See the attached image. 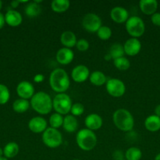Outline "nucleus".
<instances>
[{"mask_svg": "<svg viewBox=\"0 0 160 160\" xmlns=\"http://www.w3.org/2000/svg\"><path fill=\"white\" fill-rule=\"evenodd\" d=\"M10 98V92L6 85L0 84V105H5Z\"/></svg>", "mask_w": 160, "mask_h": 160, "instance_id": "obj_32", "label": "nucleus"}, {"mask_svg": "<svg viewBox=\"0 0 160 160\" xmlns=\"http://www.w3.org/2000/svg\"><path fill=\"white\" fill-rule=\"evenodd\" d=\"M3 148H0V157H3Z\"/></svg>", "mask_w": 160, "mask_h": 160, "instance_id": "obj_41", "label": "nucleus"}, {"mask_svg": "<svg viewBox=\"0 0 160 160\" xmlns=\"http://www.w3.org/2000/svg\"><path fill=\"white\" fill-rule=\"evenodd\" d=\"M155 115L160 117V104L157 105L155 108Z\"/></svg>", "mask_w": 160, "mask_h": 160, "instance_id": "obj_39", "label": "nucleus"}, {"mask_svg": "<svg viewBox=\"0 0 160 160\" xmlns=\"http://www.w3.org/2000/svg\"><path fill=\"white\" fill-rule=\"evenodd\" d=\"M77 49L79 52H86L89 49V43L87 40L84 38H81L77 41L76 45H75Z\"/></svg>", "mask_w": 160, "mask_h": 160, "instance_id": "obj_34", "label": "nucleus"}, {"mask_svg": "<svg viewBox=\"0 0 160 160\" xmlns=\"http://www.w3.org/2000/svg\"><path fill=\"white\" fill-rule=\"evenodd\" d=\"M107 92L114 98H120L125 93V85L122 81L118 78L108 79L105 84Z\"/></svg>", "mask_w": 160, "mask_h": 160, "instance_id": "obj_8", "label": "nucleus"}, {"mask_svg": "<svg viewBox=\"0 0 160 160\" xmlns=\"http://www.w3.org/2000/svg\"><path fill=\"white\" fill-rule=\"evenodd\" d=\"M48 123L42 117H34L28 122V128L35 134H42L48 128Z\"/></svg>", "mask_w": 160, "mask_h": 160, "instance_id": "obj_13", "label": "nucleus"}, {"mask_svg": "<svg viewBox=\"0 0 160 160\" xmlns=\"http://www.w3.org/2000/svg\"><path fill=\"white\" fill-rule=\"evenodd\" d=\"M158 3L156 0H141L139 7L141 12L147 16H152L157 12Z\"/></svg>", "mask_w": 160, "mask_h": 160, "instance_id": "obj_18", "label": "nucleus"}, {"mask_svg": "<svg viewBox=\"0 0 160 160\" xmlns=\"http://www.w3.org/2000/svg\"><path fill=\"white\" fill-rule=\"evenodd\" d=\"M72 160H81V159H72Z\"/></svg>", "mask_w": 160, "mask_h": 160, "instance_id": "obj_44", "label": "nucleus"}, {"mask_svg": "<svg viewBox=\"0 0 160 160\" xmlns=\"http://www.w3.org/2000/svg\"><path fill=\"white\" fill-rule=\"evenodd\" d=\"M85 112V107L82 103L75 102L72 104V108H71L70 112L74 117H79L83 115Z\"/></svg>", "mask_w": 160, "mask_h": 160, "instance_id": "obj_33", "label": "nucleus"}, {"mask_svg": "<svg viewBox=\"0 0 160 160\" xmlns=\"http://www.w3.org/2000/svg\"><path fill=\"white\" fill-rule=\"evenodd\" d=\"M122 160H125V159H122Z\"/></svg>", "mask_w": 160, "mask_h": 160, "instance_id": "obj_45", "label": "nucleus"}, {"mask_svg": "<svg viewBox=\"0 0 160 160\" xmlns=\"http://www.w3.org/2000/svg\"><path fill=\"white\" fill-rule=\"evenodd\" d=\"M72 104V98L66 93L56 94L53 98V109L55 112L62 116H66L70 112Z\"/></svg>", "mask_w": 160, "mask_h": 160, "instance_id": "obj_5", "label": "nucleus"}, {"mask_svg": "<svg viewBox=\"0 0 160 160\" xmlns=\"http://www.w3.org/2000/svg\"><path fill=\"white\" fill-rule=\"evenodd\" d=\"M84 123L86 128L94 131L101 128L103 125V119L98 114L90 113L85 118Z\"/></svg>", "mask_w": 160, "mask_h": 160, "instance_id": "obj_17", "label": "nucleus"}, {"mask_svg": "<svg viewBox=\"0 0 160 160\" xmlns=\"http://www.w3.org/2000/svg\"><path fill=\"white\" fill-rule=\"evenodd\" d=\"M110 17L115 23H125L130 18V14L125 8L122 6H115L111 9L110 12Z\"/></svg>", "mask_w": 160, "mask_h": 160, "instance_id": "obj_14", "label": "nucleus"}, {"mask_svg": "<svg viewBox=\"0 0 160 160\" xmlns=\"http://www.w3.org/2000/svg\"><path fill=\"white\" fill-rule=\"evenodd\" d=\"M63 128L64 131L67 133H74L77 131L78 128V120L75 117L71 115H66L64 117V122H63Z\"/></svg>", "mask_w": 160, "mask_h": 160, "instance_id": "obj_20", "label": "nucleus"}, {"mask_svg": "<svg viewBox=\"0 0 160 160\" xmlns=\"http://www.w3.org/2000/svg\"><path fill=\"white\" fill-rule=\"evenodd\" d=\"M112 118L115 126L121 131L129 132L133 129L134 118L131 112L127 109H117L113 113Z\"/></svg>", "mask_w": 160, "mask_h": 160, "instance_id": "obj_3", "label": "nucleus"}, {"mask_svg": "<svg viewBox=\"0 0 160 160\" xmlns=\"http://www.w3.org/2000/svg\"><path fill=\"white\" fill-rule=\"evenodd\" d=\"M42 142L50 148H56L61 146L63 142L62 134L58 129L48 128L42 134Z\"/></svg>", "mask_w": 160, "mask_h": 160, "instance_id": "obj_7", "label": "nucleus"}, {"mask_svg": "<svg viewBox=\"0 0 160 160\" xmlns=\"http://www.w3.org/2000/svg\"><path fill=\"white\" fill-rule=\"evenodd\" d=\"M20 148L17 142H8L3 148V156L6 159H13L18 155Z\"/></svg>", "mask_w": 160, "mask_h": 160, "instance_id": "obj_22", "label": "nucleus"}, {"mask_svg": "<svg viewBox=\"0 0 160 160\" xmlns=\"http://www.w3.org/2000/svg\"><path fill=\"white\" fill-rule=\"evenodd\" d=\"M63 122H64V117L57 112L51 114L49 119V123L50 125V128L58 129L63 126Z\"/></svg>", "mask_w": 160, "mask_h": 160, "instance_id": "obj_29", "label": "nucleus"}, {"mask_svg": "<svg viewBox=\"0 0 160 160\" xmlns=\"http://www.w3.org/2000/svg\"><path fill=\"white\" fill-rule=\"evenodd\" d=\"M89 80L91 84H93V85L102 86L106 84L107 81H108V78H107L106 75L103 72L96 70V71L92 72L90 73Z\"/></svg>", "mask_w": 160, "mask_h": 160, "instance_id": "obj_23", "label": "nucleus"}, {"mask_svg": "<svg viewBox=\"0 0 160 160\" xmlns=\"http://www.w3.org/2000/svg\"><path fill=\"white\" fill-rule=\"evenodd\" d=\"M108 54L110 56V58L113 60L118 59V58L122 57L125 55L123 45L120 43H114L110 47L109 52H108Z\"/></svg>", "mask_w": 160, "mask_h": 160, "instance_id": "obj_27", "label": "nucleus"}, {"mask_svg": "<svg viewBox=\"0 0 160 160\" xmlns=\"http://www.w3.org/2000/svg\"><path fill=\"white\" fill-rule=\"evenodd\" d=\"M0 160H8V159H6L4 156H3V157H0Z\"/></svg>", "mask_w": 160, "mask_h": 160, "instance_id": "obj_43", "label": "nucleus"}, {"mask_svg": "<svg viewBox=\"0 0 160 160\" xmlns=\"http://www.w3.org/2000/svg\"><path fill=\"white\" fill-rule=\"evenodd\" d=\"M44 80H45V76L42 73H38V74L35 75V77L33 78V81L35 83H38V84L43 82Z\"/></svg>", "mask_w": 160, "mask_h": 160, "instance_id": "obj_36", "label": "nucleus"}, {"mask_svg": "<svg viewBox=\"0 0 160 160\" xmlns=\"http://www.w3.org/2000/svg\"><path fill=\"white\" fill-rule=\"evenodd\" d=\"M151 21L155 26L160 27V12H156L151 16Z\"/></svg>", "mask_w": 160, "mask_h": 160, "instance_id": "obj_35", "label": "nucleus"}, {"mask_svg": "<svg viewBox=\"0 0 160 160\" xmlns=\"http://www.w3.org/2000/svg\"><path fill=\"white\" fill-rule=\"evenodd\" d=\"M125 160H141L142 152L137 147H130L125 152Z\"/></svg>", "mask_w": 160, "mask_h": 160, "instance_id": "obj_28", "label": "nucleus"}, {"mask_svg": "<svg viewBox=\"0 0 160 160\" xmlns=\"http://www.w3.org/2000/svg\"><path fill=\"white\" fill-rule=\"evenodd\" d=\"M5 21L9 27L17 28L23 22V17L21 13L16 9H9L5 14Z\"/></svg>", "mask_w": 160, "mask_h": 160, "instance_id": "obj_16", "label": "nucleus"}, {"mask_svg": "<svg viewBox=\"0 0 160 160\" xmlns=\"http://www.w3.org/2000/svg\"><path fill=\"white\" fill-rule=\"evenodd\" d=\"M113 63L116 69L121 71H125L130 67V62L126 57L122 56V57L118 58V59L113 60Z\"/></svg>", "mask_w": 160, "mask_h": 160, "instance_id": "obj_30", "label": "nucleus"}, {"mask_svg": "<svg viewBox=\"0 0 160 160\" xmlns=\"http://www.w3.org/2000/svg\"><path fill=\"white\" fill-rule=\"evenodd\" d=\"M60 40H61V43L62 44L64 48H71V49L76 45L77 41H78L76 35L72 31H64L61 34Z\"/></svg>", "mask_w": 160, "mask_h": 160, "instance_id": "obj_19", "label": "nucleus"}, {"mask_svg": "<svg viewBox=\"0 0 160 160\" xmlns=\"http://www.w3.org/2000/svg\"><path fill=\"white\" fill-rule=\"evenodd\" d=\"M125 30L132 38H138L144 34L145 24L142 19L137 16H132L125 22Z\"/></svg>", "mask_w": 160, "mask_h": 160, "instance_id": "obj_6", "label": "nucleus"}, {"mask_svg": "<svg viewBox=\"0 0 160 160\" xmlns=\"http://www.w3.org/2000/svg\"><path fill=\"white\" fill-rule=\"evenodd\" d=\"M154 160H160V152L158 153V154L155 156V159H154Z\"/></svg>", "mask_w": 160, "mask_h": 160, "instance_id": "obj_40", "label": "nucleus"}, {"mask_svg": "<svg viewBox=\"0 0 160 160\" xmlns=\"http://www.w3.org/2000/svg\"><path fill=\"white\" fill-rule=\"evenodd\" d=\"M76 143L80 149L89 152L93 149L97 143V137L94 131L87 128L79 130L76 134Z\"/></svg>", "mask_w": 160, "mask_h": 160, "instance_id": "obj_4", "label": "nucleus"}, {"mask_svg": "<svg viewBox=\"0 0 160 160\" xmlns=\"http://www.w3.org/2000/svg\"><path fill=\"white\" fill-rule=\"evenodd\" d=\"M70 5L68 0H53L51 2V9L56 13H62L69 9Z\"/></svg>", "mask_w": 160, "mask_h": 160, "instance_id": "obj_25", "label": "nucleus"}, {"mask_svg": "<svg viewBox=\"0 0 160 160\" xmlns=\"http://www.w3.org/2000/svg\"><path fill=\"white\" fill-rule=\"evenodd\" d=\"M144 127L150 132H157L160 130V117L155 114L148 116L144 120Z\"/></svg>", "mask_w": 160, "mask_h": 160, "instance_id": "obj_21", "label": "nucleus"}, {"mask_svg": "<svg viewBox=\"0 0 160 160\" xmlns=\"http://www.w3.org/2000/svg\"><path fill=\"white\" fill-rule=\"evenodd\" d=\"M125 54L129 56H135L141 52L142 45L138 38H130L127 39L123 45Z\"/></svg>", "mask_w": 160, "mask_h": 160, "instance_id": "obj_11", "label": "nucleus"}, {"mask_svg": "<svg viewBox=\"0 0 160 160\" xmlns=\"http://www.w3.org/2000/svg\"><path fill=\"white\" fill-rule=\"evenodd\" d=\"M49 82L52 90L57 94L65 93L70 87L68 74L61 68H56L51 72Z\"/></svg>", "mask_w": 160, "mask_h": 160, "instance_id": "obj_1", "label": "nucleus"}, {"mask_svg": "<svg viewBox=\"0 0 160 160\" xmlns=\"http://www.w3.org/2000/svg\"><path fill=\"white\" fill-rule=\"evenodd\" d=\"M3 2H2L1 0H0V10H1L2 8H3Z\"/></svg>", "mask_w": 160, "mask_h": 160, "instance_id": "obj_42", "label": "nucleus"}, {"mask_svg": "<svg viewBox=\"0 0 160 160\" xmlns=\"http://www.w3.org/2000/svg\"><path fill=\"white\" fill-rule=\"evenodd\" d=\"M97 37L102 41H108L111 38L112 35V31L111 28L108 26H103L102 25L100 29L97 32Z\"/></svg>", "mask_w": 160, "mask_h": 160, "instance_id": "obj_31", "label": "nucleus"}, {"mask_svg": "<svg viewBox=\"0 0 160 160\" xmlns=\"http://www.w3.org/2000/svg\"><path fill=\"white\" fill-rule=\"evenodd\" d=\"M89 68L85 65H78L74 67L71 73L72 80L76 83H83L89 79Z\"/></svg>", "mask_w": 160, "mask_h": 160, "instance_id": "obj_12", "label": "nucleus"}, {"mask_svg": "<svg viewBox=\"0 0 160 160\" xmlns=\"http://www.w3.org/2000/svg\"><path fill=\"white\" fill-rule=\"evenodd\" d=\"M17 94L20 98L29 100L33 97V95L35 94V88L31 82L28 81H22L17 84Z\"/></svg>", "mask_w": 160, "mask_h": 160, "instance_id": "obj_10", "label": "nucleus"}, {"mask_svg": "<svg viewBox=\"0 0 160 160\" xmlns=\"http://www.w3.org/2000/svg\"><path fill=\"white\" fill-rule=\"evenodd\" d=\"M31 108L40 115H47L53 109V98L45 92H38L30 99Z\"/></svg>", "mask_w": 160, "mask_h": 160, "instance_id": "obj_2", "label": "nucleus"}, {"mask_svg": "<svg viewBox=\"0 0 160 160\" xmlns=\"http://www.w3.org/2000/svg\"><path fill=\"white\" fill-rule=\"evenodd\" d=\"M31 104L29 100L17 98L13 103V109L17 113H24L29 109Z\"/></svg>", "mask_w": 160, "mask_h": 160, "instance_id": "obj_24", "label": "nucleus"}, {"mask_svg": "<svg viewBox=\"0 0 160 160\" xmlns=\"http://www.w3.org/2000/svg\"><path fill=\"white\" fill-rule=\"evenodd\" d=\"M20 4V0H14V1H12L10 2V6L11 7L13 8V9H15L16 8L18 7Z\"/></svg>", "mask_w": 160, "mask_h": 160, "instance_id": "obj_38", "label": "nucleus"}, {"mask_svg": "<svg viewBox=\"0 0 160 160\" xmlns=\"http://www.w3.org/2000/svg\"><path fill=\"white\" fill-rule=\"evenodd\" d=\"M24 12L28 17L34 18V17L40 15V13L42 12V7H41L40 4H38L35 2H29L25 6Z\"/></svg>", "mask_w": 160, "mask_h": 160, "instance_id": "obj_26", "label": "nucleus"}, {"mask_svg": "<svg viewBox=\"0 0 160 160\" xmlns=\"http://www.w3.org/2000/svg\"><path fill=\"white\" fill-rule=\"evenodd\" d=\"M75 54L71 48H60L56 54V59L61 65H68L73 61Z\"/></svg>", "mask_w": 160, "mask_h": 160, "instance_id": "obj_15", "label": "nucleus"}, {"mask_svg": "<svg viewBox=\"0 0 160 160\" xmlns=\"http://www.w3.org/2000/svg\"><path fill=\"white\" fill-rule=\"evenodd\" d=\"M6 21H5V15H3L1 12H0V30L4 27Z\"/></svg>", "mask_w": 160, "mask_h": 160, "instance_id": "obj_37", "label": "nucleus"}, {"mask_svg": "<svg viewBox=\"0 0 160 160\" xmlns=\"http://www.w3.org/2000/svg\"><path fill=\"white\" fill-rule=\"evenodd\" d=\"M83 28L89 33H97L102 26V20L98 15L93 12H88L82 20Z\"/></svg>", "mask_w": 160, "mask_h": 160, "instance_id": "obj_9", "label": "nucleus"}]
</instances>
